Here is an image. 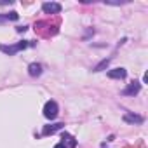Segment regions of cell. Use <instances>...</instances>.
Segmentation results:
<instances>
[{
  "instance_id": "ba28073f",
  "label": "cell",
  "mask_w": 148,
  "mask_h": 148,
  "mask_svg": "<svg viewBox=\"0 0 148 148\" xmlns=\"http://www.w3.org/2000/svg\"><path fill=\"white\" fill-rule=\"evenodd\" d=\"M28 73H30V77H40L42 75V64L40 63H32L28 66Z\"/></svg>"
},
{
  "instance_id": "8992f818",
  "label": "cell",
  "mask_w": 148,
  "mask_h": 148,
  "mask_svg": "<svg viewBox=\"0 0 148 148\" xmlns=\"http://www.w3.org/2000/svg\"><path fill=\"white\" fill-rule=\"evenodd\" d=\"M108 77L110 79H125L127 77V70L125 68H113L108 71Z\"/></svg>"
},
{
  "instance_id": "8fae6325",
  "label": "cell",
  "mask_w": 148,
  "mask_h": 148,
  "mask_svg": "<svg viewBox=\"0 0 148 148\" xmlns=\"http://www.w3.org/2000/svg\"><path fill=\"white\" fill-rule=\"evenodd\" d=\"M108 64H110V58H106V59H103L99 64H96V66H94V71H103L105 68H108Z\"/></svg>"
},
{
  "instance_id": "5bb4252c",
  "label": "cell",
  "mask_w": 148,
  "mask_h": 148,
  "mask_svg": "<svg viewBox=\"0 0 148 148\" xmlns=\"http://www.w3.org/2000/svg\"><path fill=\"white\" fill-rule=\"evenodd\" d=\"M0 4H2V5H7V4H12V0H0Z\"/></svg>"
},
{
  "instance_id": "7a4b0ae2",
  "label": "cell",
  "mask_w": 148,
  "mask_h": 148,
  "mask_svg": "<svg viewBox=\"0 0 148 148\" xmlns=\"http://www.w3.org/2000/svg\"><path fill=\"white\" fill-rule=\"evenodd\" d=\"M44 117L49 119V120H54L58 117V103L54 99H49L44 106Z\"/></svg>"
},
{
  "instance_id": "5b68a950",
  "label": "cell",
  "mask_w": 148,
  "mask_h": 148,
  "mask_svg": "<svg viewBox=\"0 0 148 148\" xmlns=\"http://www.w3.org/2000/svg\"><path fill=\"white\" fill-rule=\"evenodd\" d=\"M124 122H127V124H143L145 119H143L141 115H136V113H132V112H127V113L124 115Z\"/></svg>"
},
{
  "instance_id": "277c9868",
  "label": "cell",
  "mask_w": 148,
  "mask_h": 148,
  "mask_svg": "<svg viewBox=\"0 0 148 148\" xmlns=\"http://www.w3.org/2000/svg\"><path fill=\"white\" fill-rule=\"evenodd\" d=\"M139 91H141V82L134 80V82H131V84L122 91V94H124V96H136Z\"/></svg>"
},
{
  "instance_id": "3957f363",
  "label": "cell",
  "mask_w": 148,
  "mask_h": 148,
  "mask_svg": "<svg viewBox=\"0 0 148 148\" xmlns=\"http://www.w3.org/2000/svg\"><path fill=\"white\" fill-rule=\"evenodd\" d=\"M42 11L45 14H59L61 12V4H58V2H45V4H42Z\"/></svg>"
},
{
  "instance_id": "7c38bea8",
  "label": "cell",
  "mask_w": 148,
  "mask_h": 148,
  "mask_svg": "<svg viewBox=\"0 0 148 148\" xmlns=\"http://www.w3.org/2000/svg\"><path fill=\"white\" fill-rule=\"evenodd\" d=\"M16 30H18V33H25V32L28 30V26H18Z\"/></svg>"
},
{
  "instance_id": "30bf717a",
  "label": "cell",
  "mask_w": 148,
  "mask_h": 148,
  "mask_svg": "<svg viewBox=\"0 0 148 148\" xmlns=\"http://www.w3.org/2000/svg\"><path fill=\"white\" fill-rule=\"evenodd\" d=\"M19 14L18 12H7V14H0V23H5V21H18Z\"/></svg>"
},
{
  "instance_id": "4fadbf2b",
  "label": "cell",
  "mask_w": 148,
  "mask_h": 148,
  "mask_svg": "<svg viewBox=\"0 0 148 148\" xmlns=\"http://www.w3.org/2000/svg\"><path fill=\"white\" fill-rule=\"evenodd\" d=\"M54 148H66V145H64L63 141H59L58 145H54Z\"/></svg>"
},
{
  "instance_id": "6da1fadb",
  "label": "cell",
  "mask_w": 148,
  "mask_h": 148,
  "mask_svg": "<svg viewBox=\"0 0 148 148\" xmlns=\"http://www.w3.org/2000/svg\"><path fill=\"white\" fill-rule=\"evenodd\" d=\"M33 44H35V42H30V40H23V42L14 44V45H4V44H0V51H2L4 54H7V56H14L16 52L25 51L26 47H30V45H33Z\"/></svg>"
},
{
  "instance_id": "9c48e42d",
  "label": "cell",
  "mask_w": 148,
  "mask_h": 148,
  "mask_svg": "<svg viewBox=\"0 0 148 148\" xmlns=\"http://www.w3.org/2000/svg\"><path fill=\"white\" fill-rule=\"evenodd\" d=\"M61 138H63V143H64V145L68 143V146H66V148H75V146H77V141H75V138H73V136H70L68 132H63V134H61Z\"/></svg>"
},
{
  "instance_id": "52a82bcc",
  "label": "cell",
  "mask_w": 148,
  "mask_h": 148,
  "mask_svg": "<svg viewBox=\"0 0 148 148\" xmlns=\"http://www.w3.org/2000/svg\"><path fill=\"white\" fill-rule=\"evenodd\" d=\"M64 127V124H52V125H45L44 127V131H42V136H49V134H54V132H58V131H61Z\"/></svg>"
}]
</instances>
